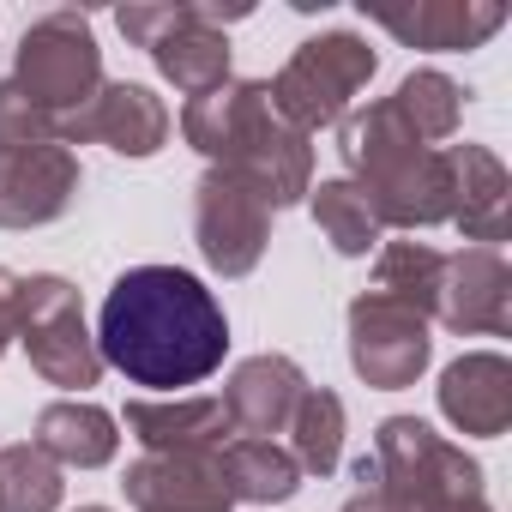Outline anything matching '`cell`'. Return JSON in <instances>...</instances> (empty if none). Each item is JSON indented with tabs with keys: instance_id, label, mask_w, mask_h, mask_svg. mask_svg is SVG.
<instances>
[{
	"instance_id": "cell-19",
	"label": "cell",
	"mask_w": 512,
	"mask_h": 512,
	"mask_svg": "<svg viewBox=\"0 0 512 512\" xmlns=\"http://www.w3.org/2000/svg\"><path fill=\"white\" fill-rule=\"evenodd\" d=\"M446 169H452V223L464 229V241L476 247H500L506 241V163L488 145H446Z\"/></svg>"
},
{
	"instance_id": "cell-1",
	"label": "cell",
	"mask_w": 512,
	"mask_h": 512,
	"mask_svg": "<svg viewBox=\"0 0 512 512\" xmlns=\"http://www.w3.org/2000/svg\"><path fill=\"white\" fill-rule=\"evenodd\" d=\"M91 338H97L103 368H115L133 386H151L163 398H181V386H199L223 368L229 314L193 272L133 266L109 284Z\"/></svg>"
},
{
	"instance_id": "cell-29",
	"label": "cell",
	"mask_w": 512,
	"mask_h": 512,
	"mask_svg": "<svg viewBox=\"0 0 512 512\" xmlns=\"http://www.w3.org/2000/svg\"><path fill=\"white\" fill-rule=\"evenodd\" d=\"M338 512H398V506L380 494V482H374V458H368V452L356 458V494H350Z\"/></svg>"
},
{
	"instance_id": "cell-32",
	"label": "cell",
	"mask_w": 512,
	"mask_h": 512,
	"mask_svg": "<svg viewBox=\"0 0 512 512\" xmlns=\"http://www.w3.org/2000/svg\"><path fill=\"white\" fill-rule=\"evenodd\" d=\"M79 512H109V506H79Z\"/></svg>"
},
{
	"instance_id": "cell-12",
	"label": "cell",
	"mask_w": 512,
	"mask_h": 512,
	"mask_svg": "<svg viewBox=\"0 0 512 512\" xmlns=\"http://www.w3.org/2000/svg\"><path fill=\"white\" fill-rule=\"evenodd\" d=\"M434 314L464 338H506L512 332V266L500 247L446 253V278Z\"/></svg>"
},
{
	"instance_id": "cell-17",
	"label": "cell",
	"mask_w": 512,
	"mask_h": 512,
	"mask_svg": "<svg viewBox=\"0 0 512 512\" xmlns=\"http://www.w3.org/2000/svg\"><path fill=\"white\" fill-rule=\"evenodd\" d=\"M127 422V434L145 452H223L229 446V416L223 398H127V410L115 416Z\"/></svg>"
},
{
	"instance_id": "cell-23",
	"label": "cell",
	"mask_w": 512,
	"mask_h": 512,
	"mask_svg": "<svg viewBox=\"0 0 512 512\" xmlns=\"http://www.w3.org/2000/svg\"><path fill=\"white\" fill-rule=\"evenodd\" d=\"M284 434H290V458L302 476H332L344 464V398L332 386H308Z\"/></svg>"
},
{
	"instance_id": "cell-24",
	"label": "cell",
	"mask_w": 512,
	"mask_h": 512,
	"mask_svg": "<svg viewBox=\"0 0 512 512\" xmlns=\"http://www.w3.org/2000/svg\"><path fill=\"white\" fill-rule=\"evenodd\" d=\"M308 205H314V223H320V235L332 241V253H344V260H362L368 247H380V217H374V205L362 199V187L350 181V175H338V181H320L314 193H308Z\"/></svg>"
},
{
	"instance_id": "cell-11",
	"label": "cell",
	"mask_w": 512,
	"mask_h": 512,
	"mask_svg": "<svg viewBox=\"0 0 512 512\" xmlns=\"http://www.w3.org/2000/svg\"><path fill=\"white\" fill-rule=\"evenodd\" d=\"M79 157L67 145H25L0 151V229H43L73 211L79 199Z\"/></svg>"
},
{
	"instance_id": "cell-22",
	"label": "cell",
	"mask_w": 512,
	"mask_h": 512,
	"mask_svg": "<svg viewBox=\"0 0 512 512\" xmlns=\"http://www.w3.org/2000/svg\"><path fill=\"white\" fill-rule=\"evenodd\" d=\"M440 278H446V253L428 241H386L380 260H374V296H386L422 320H434Z\"/></svg>"
},
{
	"instance_id": "cell-8",
	"label": "cell",
	"mask_w": 512,
	"mask_h": 512,
	"mask_svg": "<svg viewBox=\"0 0 512 512\" xmlns=\"http://www.w3.org/2000/svg\"><path fill=\"white\" fill-rule=\"evenodd\" d=\"M193 241L217 278H247L272 247V205L229 169H205L193 181Z\"/></svg>"
},
{
	"instance_id": "cell-13",
	"label": "cell",
	"mask_w": 512,
	"mask_h": 512,
	"mask_svg": "<svg viewBox=\"0 0 512 512\" xmlns=\"http://www.w3.org/2000/svg\"><path fill=\"white\" fill-rule=\"evenodd\" d=\"M133 512H229L217 452H145L121 476Z\"/></svg>"
},
{
	"instance_id": "cell-30",
	"label": "cell",
	"mask_w": 512,
	"mask_h": 512,
	"mask_svg": "<svg viewBox=\"0 0 512 512\" xmlns=\"http://www.w3.org/2000/svg\"><path fill=\"white\" fill-rule=\"evenodd\" d=\"M13 338H19V272L0 266V356H7Z\"/></svg>"
},
{
	"instance_id": "cell-3",
	"label": "cell",
	"mask_w": 512,
	"mask_h": 512,
	"mask_svg": "<svg viewBox=\"0 0 512 512\" xmlns=\"http://www.w3.org/2000/svg\"><path fill=\"white\" fill-rule=\"evenodd\" d=\"M338 151L380 229H434L452 223V169L440 145H422L392 97L350 109L338 121Z\"/></svg>"
},
{
	"instance_id": "cell-2",
	"label": "cell",
	"mask_w": 512,
	"mask_h": 512,
	"mask_svg": "<svg viewBox=\"0 0 512 512\" xmlns=\"http://www.w3.org/2000/svg\"><path fill=\"white\" fill-rule=\"evenodd\" d=\"M181 139L211 157V169H229L247 181L272 211L314 193V145L290 121H278L266 79H229L205 97H187Z\"/></svg>"
},
{
	"instance_id": "cell-20",
	"label": "cell",
	"mask_w": 512,
	"mask_h": 512,
	"mask_svg": "<svg viewBox=\"0 0 512 512\" xmlns=\"http://www.w3.org/2000/svg\"><path fill=\"white\" fill-rule=\"evenodd\" d=\"M61 470H103L121 452V422L91 404V398H55L37 410V434H31Z\"/></svg>"
},
{
	"instance_id": "cell-21",
	"label": "cell",
	"mask_w": 512,
	"mask_h": 512,
	"mask_svg": "<svg viewBox=\"0 0 512 512\" xmlns=\"http://www.w3.org/2000/svg\"><path fill=\"white\" fill-rule=\"evenodd\" d=\"M217 470H223L229 500H247V506H278L302 488V470H296L290 446H278V440H247L241 434L217 452Z\"/></svg>"
},
{
	"instance_id": "cell-27",
	"label": "cell",
	"mask_w": 512,
	"mask_h": 512,
	"mask_svg": "<svg viewBox=\"0 0 512 512\" xmlns=\"http://www.w3.org/2000/svg\"><path fill=\"white\" fill-rule=\"evenodd\" d=\"M25 145H61V127L13 79H0V151H25Z\"/></svg>"
},
{
	"instance_id": "cell-14",
	"label": "cell",
	"mask_w": 512,
	"mask_h": 512,
	"mask_svg": "<svg viewBox=\"0 0 512 512\" xmlns=\"http://www.w3.org/2000/svg\"><path fill=\"white\" fill-rule=\"evenodd\" d=\"M368 19L404 49L458 55V49H482L506 25V7L500 0H416V7H368Z\"/></svg>"
},
{
	"instance_id": "cell-28",
	"label": "cell",
	"mask_w": 512,
	"mask_h": 512,
	"mask_svg": "<svg viewBox=\"0 0 512 512\" xmlns=\"http://www.w3.org/2000/svg\"><path fill=\"white\" fill-rule=\"evenodd\" d=\"M175 19H181V0H127V7H115V31L133 49H151Z\"/></svg>"
},
{
	"instance_id": "cell-31",
	"label": "cell",
	"mask_w": 512,
	"mask_h": 512,
	"mask_svg": "<svg viewBox=\"0 0 512 512\" xmlns=\"http://www.w3.org/2000/svg\"><path fill=\"white\" fill-rule=\"evenodd\" d=\"M428 512H494L488 494H464V500H446V506H428Z\"/></svg>"
},
{
	"instance_id": "cell-15",
	"label": "cell",
	"mask_w": 512,
	"mask_h": 512,
	"mask_svg": "<svg viewBox=\"0 0 512 512\" xmlns=\"http://www.w3.org/2000/svg\"><path fill=\"white\" fill-rule=\"evenodd\" d=\"M302 392H308V374H302L290 356H272V350H266V356L235 362V374L223 380L217 398H223V416H229L235 434H247V440H272V434L290 428Z\"/></svg>"
},
{
	"instance_id": "cell-5",
	"label": "cell",
	"mask_w": 512,
	"mask_h": 512,
	"mask_svg": "<svg viewBox=\"0 0 512 512\" xmlns=\"http://www.w3.org/2000/svg\"><path fill=\"white\" fill-rule=\"evenodd\" d=\"M374 67H380V55L368 49V37L320 31L278 67V79H266V91H272L278 121H290L296 133L314 139L320 127H338L350 115V103L374 79Z\"/></svg>"
},
{
	"instance_id": "cell-4",
	"label": "cell",
	"mask_w": 512,
	"mask_h": 512,
	"mask_svg": "<svg viewBox=\"0 0 512 512\" xmlns=\"http://www.w3.org/2000/svg\"><path fill=\"white\" fill-rule=\"evenodd\" d=\"M374 482L380 494L398 506V512H428V506H446V500H464V494H488L482 488V464L434 434L428 422L416 416H386L374 428Z\"/></svg>"
},
{
	"instance_id": "cell-25",
	"label": "cell",
	"mask_w": 512,
	"mask_h": 512,
	"mask_svg": "<svg viewBox=\"0 0 512 512\" xmlns=\"http://www.w3.org/2000/svg\"><path fill=\"white\" fill-rule=\"evenodd\" d=\"M392 109L410 121V133H416L422 145H440V139H452L458 121H464V85L446 79L440 67H416V73H404V85L392 91Z\"/></svg>"
},
{
	"instance_id": "cell-18",
	"label": "cell",
	"mask_w": 512,
	"mask_h": 512,
	"mask_svg": "<svg viewBox=\"0 0 512 512\" xmlns=\"http://www.w3.org/2000/svg\"><path fill=\"white\" fill-rule=\"evenodd\" d=\"M157 61V73L181 91V97H205L217 85H229V31H217L205 19L199 0H181V19L145 49Z\"/></svg>"
},
{
	"instance_id": "cell-9",
	"label": "cell",
	"mask_w": 512,
	"mask_h": 512,
	"mask_svg": "<svg viewBox=\"0 0 512 512\" xmlns=\"http://www.w3.org/2000/svg\"><path fill=\"white\" fill-rule=\"evenodd\" d=\"M434 362V338L428 320L386 302V296H356L350 302V368L374 386V392H404L422 380V368Z\"/></svg>"
},
{
	"instance_id": "cell-6",
	"label": "cell",
	"mask_w": 512,
	"mask_h": 512,
	"mask_svg": "<svg viewBox=\"0 0 512 512\" xmlns=\"http://www.w3.org/2000/svg\"><path fill=\"white\" fill-rule=\"evenodd\" d=\"M13 85H19L43 115H55V127H61L67 115H79V109L103 91V49H97L91 19L73 13V7L43 13V19L19 37Z\"/></svg>"
},
{
	"instance_id": "cell-7",
	"label": "cell",
	"mask_w": 512,
	"mask_h": 512,
	"mask_svg": "<svg viewBox=\"0 0 512 512\" xmlns=\"http://www.w3.org/2000/svg\"><path fill=\"white\" fill-rule=\"evenodd\" d=\"M19 344H25L31 368L61 392H85L103 380V356H97V338L85 326L79 290L61 272L19 278Z\"/></svg>"
},
{
	"instance_id": "cell-16",
	"label": "cell",
	"mask_w": 512,
	"mask_h": 512,
	"mask_svg": "<svg viewBox=\"0 0 512 512\" xmlns=\"http://www.w3.org/2000/svg\"><path fill=\"white\" fill-rule=\"evenodd\" d=\"M440 416L458 434L494 440L512 428V362L500 350H464L440 374Z\"/></svg>"
},
{
	"instance_id": "cell-10",
	"label": "cell",
	"mask_w": 512,
	"mask_h": 512,
	"mask_svg": "<svg viewBox=\"0 0 512 512\" xmlns=\"http://www.w3.org/2000/svg\"><path fill=\"white\" fill-rule=\"evenodd\" d=\"M169 103L151 91V85H133V79H103V91L61 121V145H109L115 157H157L169 145Z\"/></svg>"
},
{
	"instance_id": "cell-26",
	"label": "cell",
	"mask_w": 512,
	"mask_h": 512,
	"mask_svg": "<svg viewBox=\"0 0 512 512\" xmlns=\"http://www.w3.org/2000/svg\"><path fill=\"white\" fill-rule=\"evenodd\" d=\"M61 494H67L61 464L37 440L0 446V512H55Z\"/></svg>"
}]
</instances>
